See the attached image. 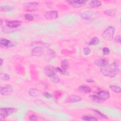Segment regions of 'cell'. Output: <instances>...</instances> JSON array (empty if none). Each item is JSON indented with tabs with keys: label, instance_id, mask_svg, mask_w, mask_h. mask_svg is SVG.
I'll use <instances>...</instances> for the list:
<instances>
[{
	"label": "cell",
	"instance_id": "1",
	"mask_svg": "<svg viewBox=\"0 0 121 121\" xmlns=\"http://www.w3.org/2000/svg\"><path fill=\"white\" fill-rule=\"evenodd\" d=\"M120 63L118 60H115L111 64H108L100 69L101 72L105 76L113 78L117 75L120 71Z\"/></svg>",
	"mask_w": 121,
	"mask_h": 121
},
{
	"label": "cell",
	"instance_id": "2",
	"mask_svg": "<svg viewBox=\"0 0 121 121\" xmlns=\"http://www.w3.org/2000/svg\"><path fill=\"white\" fill-rule=\"evenodd\" d=\"M17 111L14 107H2L0 109V119L2 120L7 116L13 114Z\"/></svg>",
	"mask_w": 121,
	"mask_h": 121
},
{
	"label": "cell",
	"instance_id": "3",
	"mask_svg": "<svg viewBox=\"0 0 121 121\" xmlns=\"http://www.w3.org/2000/svg\"><path fill=\"white\" fill-rule=\"evenodd\" d=\"M114 28L112 26H108L104 31L102 36L106 41H110L113 38L114 34Z\"/></svg>",
	"mask_w": 121,
	"mask_h": 121
},
{
	"label": "cell",
	"instance_id": "4",
	"mask_svg": "<svg viewBox=\"0 0 121 121\" xmlns=\"http://www.w3.org/2000/svg\"><path fill=\"white\" fill-rule=\"evenodd\" d=\"M23 9L27 11H36L39 9L38 3L36 1H30L23 5Z\"/></svg>",
	"mask_w": 121,
	"mask_h": 121
},
{
	"label": "cell",
	"instance_id": "5",
	"mask_svg": "<svg viewBox=\"0 0 121 121\" xmlns=\"http://www.w3.org/2000/svg\"><path fill=\"white\" fill-rule=\"evenodd\" d=\"M13 92L12 86L10 85H6L0 87V94L2 95H9Z\"/></svg>",
	"mask_w": 121,
	"mask_h": 121
},
{
	"label": "cell",
	"instance_id": "6",
	"mask_svg": "<svg viewBox=\"0 0 121 121\" xmlns=\"http://www.w3.org/2000/svg\"><path fill=\"white\" fill-rule=\"evenodd\" d=\"M67 2L71 6L75 8H79L86 5V0H68Z\"/></svg>",
	"mask_w": 121,
	"mask_h": 121
},
{
	"label": "cell",
	"instance_id": "7",
	"mask_svg": "<svg viewBox=\"0 0 121 121\" xmlns=\"http://www.w3.org/2000/svg\"><path fill=\"white\" fill-rule=\"evenodd\" d=\"M57 71L56 68H55L51 65L46 66L44 68L45 74L49 78L56 74Z\"/></svg>",
	"mask_w": 121,
	"mask_h": 121
},
{
	"label": "cell",
	"instance_id": "8",
	"mask_svg": "<svg viewBox=\"0 0 121 121\" xmlns=\"http://www.w3.org/2000/svg\"><path fill=\"white\" fill-rule=\"evenodd\" d=\"M44 16L48 20H54L58 18V13L56 10L48 11L44 14Z\"/></svg>",
	"mask_w": 121,
	"mask_h": 121
},
{
	"label": "cell",
	"instance_id": "9",
	"mask_svg": "<svg viewBox=\"0 0 121 121\" xmlns=\"http://www.w3.org/2000/svg\"><path fill=\"white\" fill-rule=\"evenodd\" d=\"M44 52L43 49L41 47L36 46L34 47L31 51V54L33 56L39 57L42 56Z\"/></svg>",
	"mask_w": 121,
	"mask_h": 121
},
{
	"label": "cell",
	"instance_id": "10",
	"mask_svg": "<svg viewBox=\"0 0 121 121\" xmlns=\"http://www.w3.org/2000/svg\"><path fill=\"white\" fill-rule=\"evenodd\" d=\"M82 100V97L77 95H71L68 96L66 100V102L69 103H73L80 102Z\"/></svg>",
	"mask_w": 121,
	"mask_h": 121
},
{
	"label": "cell",
	"instance_id": "11",
	"mask_svg": "<svg viewBox=\"0 0 121 121\" xmlns=\"http://www.w3.org/2000/svg\"><path fill=\"white\" fill-rule=\"evenodd\" d=\"M94 63L95 65L102 68L108 64L109 61L106 59L101 58V59H98L95 60L94 61Z\"/></svg>",
	"mask_w": 121,
	"mask_h": 121
},
{
	"label": "cell",
	"instance_id": "12",
	"mask_svg": "<svg viewBox=\"0 0 121 121\" xmlns=\"http://www.w3.org/2000/svg\"><path fill=\"white\" fill-rule=\"evenodd\" d=\"M97 95L104 102L110 97V94L107 91L101 90L97 93Z\"/></svg>",
	"mask_w": 121,
	"mask_h": 121
},
{
	"label": "cell",
	"instance_id": "13",
	"mask_svg": "<svg viewBox=\"0 0 121 121\" xmlns=\"http://www.w3.org/2000/svg\"><path fill=\"white\" fill-rule=\"evenodd\" d=\"M22 24L21 21L19 20L9 21L6 22V24L7 26L10 28H17L19 26Z\"/></svg>",
	"mask_w": 121,
	"mask_h": 121
},
{
	"label": "cell",
	"instance_id": "14",
	"mask_svg": "<svg viewBox=\"0 0 121 121\" xmlns=\"http://www.w3.org/2000/svg\"><path fill=\"white\" fill-rule=\"evenodd\" d=\"M94 15L90 11H85L80 14V17L86 20H91L93 18Z\"/></svg>",
	"mask_w": 121,
	"mask_h": 121
},
{
	"label": "cell",
	"instance_id": "15",
	"mask_svg": "<svg viewBox=\"0 0 121 121\" xmlns=\"http://www.w3.org/2000/svg\"><path fill=\"white\" fill-rule=\"evenodd\" d=\"M0 45L1 47H10L14 45L12 42L6 38H1L0 40Z\"/></svg>",
	"mask_w": 121,
	"mask_h": 121
},
{
	"label": "cell",
	"instance_id": "16",
	"mask_svg": "<svg viewBox=\"0 0 121 121\" xmlns=\"http://www.w3.org/2000/svg\"><path fill=\"white\" fill-rule=\"evenodd\" d=\"M28 93L32 97H36L40 95L41 92L39 89L36 88H30L28 91Z\"/></svg>",
	"mask_w": 121,
	"mask_h": 121
},
{
	"label": "cell",
	"instance_id": "17",
	"mask_svg": "<svg viewBox=\"0 0 121 121\" xmlns=\"http://www.w3.org/2000/svg\"><path fill=\"white\" fill-rule=\"evenodd\" d=\"M14 8L13 6L9 5H1L0 7V10L2 12H7L10 11H12Z\"/></svg>",
	"mask_w": 121,
	"mask_h": 121
},
{
	"label": "cell",
	"instance_id": "18",
	"mask_svg": "<svg viewBox=\"0 0 121 121\" xmlns=\"http://www.w3.org/2000/svg\"><path fill=\"white\" fill-rule=\"evenodd\" d=\"M78 90L84 93L88 94L91 92V88L88 86L86 85H82L78 87Z\"/></svg>",
	"mask_w": 121,
	"mask_h": 121
},
{
	"label": "cell",
	"instance_id": "19",
	"mask_svg": "<svg viewBox=\"0 0 121 121\" xmlns=\"http://www.w3.org/2000/svg\"><path fill=\"white\" fill-rule=\"evenodd\" d=\"M89 5L92 8H95L101 6L102 5V2L100 0H91L89 2Z\"/></svg>",
	"mask_w": 121,
	"mask_h": 121
},
{
	"label": "cell",
	"instance_id": "20",
	"mask_svg": "<svg viewBox=\"0 0 121 121\" xmlns=\"http://www.w3.org/2000/svg\"><path fill=\"white\" fill-rule=\"evenodd\" d=\"M89 97L91 100L96 103H102L104 102V101L100 98L97 95H91L89 96Z\"/></svg>",
	"mask_w": 121,
	"mask_h": 121
},
{
	"label": "cell",
	"instance_id": "21",
	"mask_svg": "<svg viewBox=\"0 0 121 121\" xmlns=\"http://www.w3.org/2000/svg\"><path fill=\"white\" fill-rule=\"evenodd\" d=\"M99 39L98 37L95 36L93 37L91 40L88 43V44L89 45H95L99 43Z\"/></svg>",
	"mask_w": 121,
	"mask_h": 121
},
{
	"label": "cell",
	"instance_id": "22",
	"mask_svg": "<svg viewBox=\"0 0 121 121\" xmlns=\"http://www.w3.org/2000/svg\"><path fill=\"white\" fill-rule=\"evenodd\" d=\"M109 88L114 92L116 93H120L121 92V88L120 86L116 85H110Z\"/></svg>",
	"mask_w": 121,
	"mask_h": 121
},
{
	"label": "cell",
	"instance_id": "23",
	"mask_svg": "<svg viewBox=\"0 0 121 121\" xmlns=\"http://www.w3.org/2000/svg\"><path fill=\"white\" fill-rule=\"evenodd\" d=\"M82 120L87 121H96L98 120V119L95 117L88 115H84L82 117Z\"/></svg>",
	"mask_w": 121,
	"mask_h": 121
},
{
	"label": "cell",
	"instance_id": "24",
	"mask_svg": "<svg viewBox=\"0 0 121 121\" xmlns=\"http://www.w3.org/2000/svg\"><path fill=\"white\" fill-rule=\"evenodd\" d=\"M61 66L63 69L66 70L69 68V63L68 60H63L61 62Z\"/></svg>",
	"mask_w": 121,
	"mask_h": 121
},
{
	"label": "cell",
	"instance_id": "25",
	"mask_svg": "<svg viewBox=\"0 0 121 121\" xmlns=\"http://www.w3.org/2000/svg\"><path fill=\"white\" fill-rule=\"evenodd\" d=\"M0 79L3 81H8L10 78V77L9 74L6 73H0Z\"/></svg>",
	"mask_w": 121,
	"mask_h": 121
},
{
	"label": "cell",
	"instance_id": "26",
	"mask_svg": "<svg viewBox=\"0 0 121 121\" xmlns=\"http://www.w3.org/2000/svg\"><path fill=\"white\" fill-rule=\"evenodd\" d=\"M50 78V79L52 81V82L53 83H54L55 84L58 83L60 81V78L56 74L54 75L53 76L51 77Z\"/></svg>",
	"mask_w": 121,
	"mask_h": 121
},
{
	"label": "cell",
	"instance_id": "27",
	"mask_svg": "<svg viewBox=\"0 0 121 121\" xmlns=\"http://www.w3.org/2000/svg\"><path fill=\"white\" fill-rule=\"evenodd\" d=\"M104 13L105 15L108 16H114L115 15L116 12L113 10L109 9L104 11Z\"/></svg>",
	"mask_w": 121,
	"mask_h": 121
},
{
	"label": "cell",
	"instance_id": "28",
	"mask_svg": "<svg viewBox=\"0 0 121 121\" xmlns=\"http://www.w3.org/2000/svg\"><path fill=\"white\" fill-rule=\"evenodd\" d=\"M93 111H94V112H95V113H96V114H97L98 115H99V116L100 117H101V118H104V119H107V116H106L105 114H104V113H102L101 112H100V111H98V110H93Z\"/></svg>",
	"mask_w": 121,
	"mask_h": 121
},
{
	"label": "cell",
	"instance_id": "29",
	"mask_svg": "<svg viewBox=\"0 0 121 121\" xmlns=\"http://www.w3.org/2000/svg\"><path fill=\"white\" fill-rule=\"evenodd\" d=\"M24 18L28 20V21H32L34 19V17L31 15V14H26L24 15Z\"/></svg>",
	"mask_w": 121,
	"mask_h": 121
},
{
	"label": "cell",
	"instance_id": "30",
	"mask_svg": "<svg viewBox=\"0 0 121 121\" xmlns=\"http://www.w3.org/2000/svg\"><path fill=\"white\" fill-rule=\"evenodd\" d=\"M47 54H48V56L49 57L53 58L54 57V56L55 55V52H54V51L53 50H52L51 49H50L47 51Z\"/></svg>",
	"mask_w": 121,
	"mask_h": 121
},
{
	"label": "cell",
	"instance_id": "31",
	"mask_svg": "<svg viewBox=\"0 0 121 121\" xmlns=\"http://www.w3.org/2000/svg\"><path fill=\"white\" fill-rule=\"evenodd\" d=\"M61 93L59 91H56L53 93V96L56 99H59L61 96Z\"/></svg>",
	"mask_w": 121,
	"mask_h": 121
},
{
	"label": "cell",
	"instance_id": "32",
	"mask_svg": "<svg viewBox=\"0 0 121 121\" xmlns=\"http://www.w3.org/2000/svg\"><path fill=\"white\" fill-rule=\"evenodd\" d=\"M43 95L45 98L47 99H50L53 96V95L51 93L47 92H44L43 93Z\"/></svg>",
	"mask_w": 121,
	"mask_h": 121
},
{
	"label": "cell",
	"instance_id": "33",
	"mask_svg": "<svg viewBox=\"0 0 121 121\" xmlns=\"http://www.w3.org/2000/svg\"><path fill=\"white\" fill-rule=\"evenodd\" d=\"M90 52H91V50L89 47H85L83 49V52L85 55H88L89 54H90Z\"/></svg>",
	"mask_w": 121,
	"mask_h": 121
},
{
	"label": "cell",
	"instance_id": "34",
	"mask_svg": "<svg viewBox=\"0 0 121 121\" xmlns=\"http://www.w3.org/2000/svg\"><path fill=\"white\" fill-rule=\"evenodd\" d=\"M56 69H57V71H58L61 74H63V75H67L68 74L67 73V71H66V70L63 69H61V68H59V67H57V68H56Z\"/></svg>",
	"mask_w": 121,
	"mask_h": 121
},
{
	"label": "cell",
	"instance_id": "35",
	"mask_svg": "<svg viewBox=\"0 0 121 121\" xmlns=\"http://www.w3.org/2000/svg\"><path fill=\"white\" fill-rule=\"evenodd\" d=\"M103 52L104 55H108L110 53V50L107 47H104L103 49Z\"/></svg>",
	"mask_w": 121,
	"mask_h": 121
},
{
	"label": "cell",
	"instance_id": "36",
	"mask_svg": "<svg viewBox=\"0 0 121 121\" xmlns=\"http://www.w3.org/2000/svg\"><path fill=\"white\" fill-rule=\"evenodd\" d=\"M114 41L117 43H121V36L120 35H117L115 38H114Z\"/></svg>",
	"mask_w": 121,
	"mask_h": 121
},
{
	"label": "cell",
	"instance_id": "37",
	"mask_svg": "<svg viewBox=\"0 0 121 121\" xmlns=\"http://www.w3.org/2000/svg\"><path fill=\"white\" fill-rule=\"evenodd\" d=\"M29 120L30 121H36L37 120V117L34 115H31L30 117H29Z\"/></svg>",
	"mask_w": 121,
	"mask_h": 121
},
{
	"label": "cell",
	"instance_id": "38",
	"mask_svg": "<svg viewBox=\"0 0 121 121\" xmlns=\"http://www.w3.org/2000/svg\"><path fill=\"white\" fill-rule=\"evenodd\" d=\"M86 81L88 83H93L94 82V81L92 79H87L86 80Z\"/></svg>",
	"mask_w": 121,
	"mask_h": 121
},
{
	"label": "cell",
	"instance_id": "39",
	"mask_svg": "<svg viewBox=\"0 0 121 121\" xmlns=\"http://www.w3.org/2000/svg\"><path fill=\"white\" fill-rule=\"evenodd\" d=\"M3 60H2V58H0V66H1L3 65Z\"/></svg>",
	"mask_w": 121,
	"mask_h": 121
},
{
	"label": "cell",
	"instance_id": "40",
	"mask_svg": "<svg viewBox=\"0 0 121 121\" xmlns=\"http://www.w3.org/2000/svg\"><path fill=\"white\" fill-rule=\"evenodd\" d=\"M2 24V19H0V25L1 26Z\"/></svg>",
	"mask_w": 121,
	"mask_h": 121
}]
</instances>
